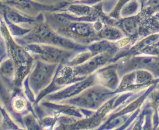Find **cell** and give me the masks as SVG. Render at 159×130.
<instances>
[{"instance_id":"cell-5","label":"cell","mask_w":159,"mask_h":130,"mask_svg":"<svg viewBox=\"0 0 159 130\" xmlns=\"http://www.w3.org/2000/svg\"><path fill=\"white\" fill-rule=\"evenodd\" d=\"M102 35L105 37L109 39H112V40H114V39L119 38V37L120 36V33L119 32V31L116 30L115 29H106L102 31Z\"/></svg>"},{"instance_id":"cell-1","label":"cell","mask_w":159,"mask_h":130,"mask_svg":"<svg viewBox=\"0 0 159 130\" xmlns=\"http://www.w3.org/2000/svg\"><path fill=\"white\" fill-rule=\"evenodd\" d=\"M51 69L50 67H46V66H42L39 67L37 69H36L35 72L33 74V77L32 80L33 83L34 84V86H37V85H40L41 86L42 84H43V83L47 81V79L48 78V77H50L51 75Z\"/></svg>"},{"instance_id":"cell-2","label":"cell","mask_w":159,"mask_h":130,"mask_svg":"<svg viewBox=\"0 0 159 130\" xmlns=\"http://www.w3.org/2000/svg\"><path fill=\"white\" fill-rule=\"evenodd\" d=\"M72 31L79 36H88L90 33V29L89 26L85 24H75L72 26Z\"/></svg>"},{"instance_id":"cell-6","label":"cell","mask_w":159,"mask_h":130,"mask_svg":"<svg viewBox=\"0 0 159 130\" xmlns=\"http://www.w3.org/2000/svg\"><path fill=\"white\" fill-rule=\"evenodd\" d=\"M127 42H128V40H120V41L118 42L117 43H118V45H119V46H124V45L127 44Z\"/></svg>"},{"instance_id":"cell-4","label":"cell","mask_w":159,"mask_h":130,"mask_svg":"<svg viewBox=\"0 0 159 130\" xmlns=\"http://www.w3.org/2000/svg\"><path fill=\"white\" fill-rule=\"evenodd\" d=\"M26 105V102L22 98H16L12 101V107H13L14 110H16V111H19V112L24 110Z\"/></svg>"},{"instance_id":"cell-3","label":"cell","mask_w":159,"mask_h":130,"mask_svg":"<svg viewBox=\"0 0 159 130\" xmlns=\"http://www.w3.org/2000/svg\"><path fill=\"white\" fill-rule=\"evenodd\" d=\"M1 71L2 73H3V74L7 76V77L12 75V73H13V65H12V62L9 60L3 62L2 63Z\"/></svg>"}]
</instances>
